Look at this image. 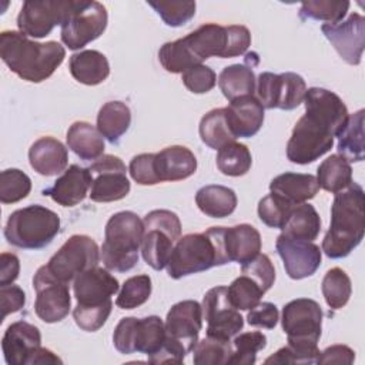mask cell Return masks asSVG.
I'll use <instances>...</instances> for the list:
<instances>
[{"label":"cell","instance_id":"obj_40","mask_svg":"<svg viewBox=\"0 0 365 365\" xmlns=\"http://www.w3.org/2000/svg\"><path fill=\"white\" fill-rule=\"evenodd\" d=\"M348 9L349 1L346 0H309L302 1L299 9V17L302 20L312 19L334 24L345 17Z\"/></svg>","mask_w":365,"mask_h":365},{"label":"cell","instance_id":"obj_45","mask_svg":"<svg viewBox=\"0 0 365 365\" xmlns=\"http://www.w3.org/2000/svg\"><path fill=\"white\" fill-rule=\"evenodd\" d=\"M31 180L19 168H9L0 174V201L13 204L30 194Z\"/></svg>","mask_w":365,"mask_h":365},{"label":"cell","instance_id":"obj_39","mask_svg":"<svg viewBox=\"0 0 365 365\" xmlns=\"http://www.w3.org/2000/svg\"><path fill=\"white\" fill-rule=\"evenodd\" d=\"M321 291L328 307L332 309H339L349 301L352 292L351 279L344 269L338 267L331 268L324 275Z\"/></svg>","mask_w":365,"mask_h":365},{"label":"cell","instance_id":"obj_12","mask_svg":"<svg viewBox=\"0 0 365 365\" xmlns=\"http://www.w3.org/2000/svg\"><path fill=\"white\" fill-rule=\"evenodd\" d=\"M107 21V10L101 3L77 0L74 9L61 24V41L70 50L83 48L104 33Z\"/></svg>","mask_w":365,"mask_h":365},{"label":"cell","instance_id":"obj_38","mask_svg":"<svg viewBox=\"0 0 365 365\" xmlns=\"http://www.w3.org/2000/svg\"><path fill=\"white\" fill-rule=\"evenodd\" d=\"M215 161L222 174L230 177H241L250 171L252 157L245 144L232 141L218 150Z\"/></svg>","mask_w":365,"mask_h":365},{"label":"cell","instance_id":"obj_32","mask_svg":"<svg viewBox=\"0 0 365 365\" xmlns=\"http://www.w3.org/2000/svg\"><path fill=\"white\" fill-rule=\"evenodd\" d=\"M195 204L207 217L225 218L235 211L237 195L225 185H204L195 194Z\"/></svg>","mask_w":365,"mask_h":365},{"label":"cell","instance_id":"obj_22","mask_svg":"<svg viewBox=\"0 0 365 365\" xmlns=\"http://www.w3.org/2000/svg\"><path fill=\"white\" fill-rule=\"evenodd\" d=\"M118 288L117 278H114L107 268L104 269L100 267L81 272L73 281L74 297L80 305H98L107 302Z\"/></svg>","mask_w":365,"mask_h":365},{"label":"cell","instance_id":"obj_36","mask_svg":"<svg viewBox=\"0 0 365 365\" xmlns=\"http://www.w3.org/2000/svg\"><path fill=\"white\" fill-rule=\"evenodd\" d=\"M317 181L319 188L336 194L352 182L351 164L339 154H332L319 164Z\"/></svg>","mask_w":365,"mask_h":365},{"label":"cell","instance_id":"obj_14","mask_svg":"<svg viewBox=\"0 0 365 365\" xmlns=\"http://www.w3.org/2000/svg\"><path fill=\"white\" fill-rule=\"evenodd\" d=\"M77 0H27L17 16L19 31L33 38H43L56 26H61Z\"/></svg>","mask_w":365,"mask_h":365},{"label":"cell","instance_id":"obj_18","mask_svg":"<svg viewBox=\"0 0 365 365\" xmlns=\"http://www.w3.org/2000/svg\"><path fill=\"white\" fill-rule=\"evenodd\" d=\"M165 338L190 354L198 342V334L202 328L201 304L194 299H185L174 304L167 312L164 322Z\"/></svg>","mask_w":365,"mask_h":365},{"label":"cell","instance_id":"obj_3","mask_svg":"<svg viewBox=\"0 0 365 365\" xmlns=\"http://www.w3.org/2000/svg\"><path fill=\"white\" fill-rule=\"evenodd\" d=\"M0 57L20 78L41 83L63 63L66 50L57 41L38 43L21 31L6 30L0 34Z\"/></svg>","mask_w":365,"mask_h":365},{"label":"cell","instance_id":"obj_44","mask_svg":"<svg viewBox=\"0 0 365 365\" xmlns=\"http://www.w3.org/2000/svg\"><path fill=\"white\" fill-rule=\"evenodd\" d=\"M151 288V278L148 275L141 274L130 277L124 281L115 299V305L121 309H134L148 301Z\"/></svg>","mask_w":365,"mask_h":365},{"label":"cell","instance_id":"obj_46","mask_svg":"<svg viewBox=\"0 0 365 365\" xmlns=\"http://www.w3.org/2000/svg\"><path fill=\"white\" fill-rule=\"evenodd\" d=\"M294 207V204L271 192L258 202V217L267 227L281 230Z\"/></svg>","mask_w":365,"mask_h":365},{"label":"cell","instance_id":"obj_25","mask_svg":"<svg viewBox=\"0 0 365 365\" xmlns=\"http://www.w3.org/2000/svg\"><path fill=\"white\" fill-rule=\"evenodd\" d=\"M154 167L160 182L180 181L195 173L197 158L194 153L184 145H170L155 153Z\"/></svg>","mask_w":365,"mask_h":365},{"label":"cell","instance_id":"obj_7","mask_svg":"<svg viewBox=\"0 0 365 365\" xmlns=\"http://www.w3.org/2000/svg\"><path fill=\"white\" fill-rule=\"evenodd\" d=\"M144 234L143 220L133 211H120L110 217L104 230L100 258L108 271L127 272L138 262Z\"/></svg>","mask_w":365,"mask_h":365},{"label":"cell","instance_id":"obj_31","mask_svg":"<svg viewBox=\"0 0 365 365\" xmlns=\"http://www.w3.org/2000/svg\"><path fill=\"white\" fill-rule=\"evenodd\" d=\"M67 147L81 160L91 161L104 155V137L87 121H76L67 131Z\"/></svg>","mask_w":365,"mask_h":365},{"label":"cell","instance_id":"obj_42","mask_svg":"<svg viewBox=\"0 0 365 365\" xmlns=\"http://www.w3.org/2000/svg\"><path fill=\"white\" fill-rule=\"evenodd\" d=\"M192 361L195 365H221L228 364L232 352L231 341L205 336L192 348Z\"/></svg>","mask_w":365,"mask_h":365},{"label":"cell","instance_id":"obj_6","mask_svg":"<svg viewBox=\"0 0 365 365\" xmlns=\"http://www.w3.org/2000/svg\"><path fill=\"white\" fill-rule=\"evenodd\" d=\"M178 40L191 64L198 66L210 57L231 58L245 54L251 44V34L245 26L207 23Z\"/></svg>","mask_w":365,"mask_h":365},{"label":"cell","instance_id":"obj_5","mask_svg":"<svg viewBox=\"0 0 365 365\" xmlns=\"http://www.w3.org/2000/svg\"><path fill=\"white\" fill-rule=\"evenodd\" d=\"M224 227H211L205 232L187 234L175 242L167 264L168 277H182L228 264L222 242Z\"/></svg>","mask_w":365,"mask_h":365},{"label":"cell","instance_id":"obj_1","mask_svg":"<svg viewBox=\"0 0 365 365\" xmlns=\"http://www.w3.org/2000/svg\"><path fill=\"white\" fill-rule=\"evenodd\" d=\"M305 114L294 125L287 143V158L294 164H309L328 153L334 137L348 120L345 103L327 88H308L304 97Z\"/></svg>","mask_w":365,"mask_h":365},{"label":"cell","instance_id":"obj_49","mask_svg":"<svg viewBox=\"0 0 365 365\" xmlns=\"http://www.w3.org/2000/svg\"><path fill=\"white\" fill-rule=\"evenodd\" d=\"M241 272L252 278L264 292H267L275 281V268L267 254H258L251 261L242 264Z\"/></svg>","mask_w":365,"mask_h":365},{"label":"cell","instance_id":"obj_55","mask_svg":"<svg viewBox=\"0 0 365 365\" xmlns=\"http://www.w3.org/2000/svg\"><path fill=\"white\" fill-rule=\"evenodd\" d=\"M20 272V261L14 254L3 252L0 255V287L13 284Z\"/></svg>","mask_w":365,"mask_h":365},{"label":"cell","instance_id":"obj_29","mask_svg":"<svg viewBox=\"0 0 365 365\" xmlns=\"http://www.w3.org/2000/svg\"><path fill=\"white\" fill-rule=\"evenodd\" d=\"M251 53L245 54L244 64H231L224 67L218 76V86L228 101L244 96H254L257 78L252 70Z\"/></svg>","mask_w":365,"mask_h":365},{"label":"cell","instance_id":"obj_41","mask_svg":"<svg viewBox=\"0 0 365 365\" xmlns=\"http://www.w3.org/2000/svg\"><path fill=\"white\" fill-rule=\"evenodd\" d=\"M267 346V336L259 331L237 334L232 341V352L228 364L252 365L257 361V352Z\"/></svg>","mask_w":365,"mask_h":365},{"label":"cell","instance_id":"obj_43","mask_svg":"<svg viewBox=\"0 0 365 365\" xmlns=\"http://www.w3.org/2000/svg\"><path fill=\"white\" fill-rule=\"evenodd\" d=\"M228 288V298L234 308L238 311H250L261 302V297L265 294L262 288L248 275H240Z\"/></svg>","mask_w":365,"mask_h":365},{"label":"cell","instance_id":"obj_17","mask_svg":"<svg viewBox=\"0 0 365 365\" xmlns=\"http://www.w3.org/2000/svg\"><path fill=\"white\" fill-rule=\"evenodd\" d=\"M33 288L36 291L34 311L41 321L54 324L68 315L71 308L68 284L53 277L46 265L40 267L34 274Z\"/></svg>","mask_w":365,"mask_h":365},{"label":"cell","instance_id":"obj_23","mask_svg":"<svg viewBox=\"0 0 365 365\" xmlns=\"http://www.w3.org/2000/svg\"><path fill=\"white\" fill-rule=\"evenodd\" d=\"M93 177L88 168L71 164L51 187L43 190V194L63 207H74L80 204L90 192Z\"/></svg>","mask_w":365,"mask_h":365},{"label":"cell","instance_id":"obj_48","mask_svg":"<svg viewBox=\"0 0 365 365\" xmlns=\"http://www.w3.org/2000/svg\"><path fill=\"white\" fill-rule=\"evenodd\" d=\"M113 309L111 299L98 305H80L73 309V318L77 327L87 332L98 331L108 319Z\"/></svg>","mask_w":365,"mask_h":365},{"label":"cell","instance_id":"obj_50","mask_svg":"<svg viewBox=\"0 0 365 365\" xmlns=\"http://www.w3.org/2000/svg\"><path fill=\"white\" fill-rule=\"evenodd\" d=\"M182 83L191 93L204 94L214 88L217 76L211 67L198 64L182 73Z\"/></svg>","mask_w":365,"mask_h":365},{"label":"cell","instance_id":"obj_16","mask_svg":"<svg viewBox=\"0 0 365 365\" xmlns=\"http://www.w3.org/2000/svg\"><path fill=\"white\" fill-rule=\"evenodd\" d=\"M202 319L207 321V336L230 341L244 327V318L228 298V288L224 285L207 291L201 304Z\"/></svg>","mask_w":365,"mask_h":365},{"label":"cell","instance_id":"obj_4","mask_svg":"<svg viewBox=\"0 0 365 365\" xmlns=\"http://www.w3.org/2000/svg\"><path fill=\"white\" fill-rule=\"evenodd\" d=\"M364 190L351 182L334 197L331 224L322 240V251L332 259L348 257L362 241L365 231Z\"/></svg>","mask_w":365,"mask_h":365},{"label":"cell","instance_id":"obj_21","mask_svg":"<svg viewBox=\"0 0 365 365\" xmlns=\"http://www.w3.org/2000/svg\"><path fill=\"white\" fill-rule=\"evenodd\" d=\"M41 348V334L38 328L26 321H16L7 327L1 351L7 365H33Z\"/></svg>","mask_w":365,"mask_h":365},{"label":"cell","instance_id":"obj_53","mask_svg":"<svg viewBox=\"0 0 365 365\" xmlns=\"http://www.w3.org/2000/svg\"><path fill=\"white\" fill-rule=\"evenodd\" d=\"M0 299H1V309H3V315H1V321H3L9 314L17 312L24 307L26 294L20 287L10 284V285L0 287Z\"/></svg>","mask_w":365,"mask_h":365},{"label":"cell","instance_id":"obj_47","mask_svg":"<svg viewBox=\"0 0 365 365\" xmlns=\"http://www.w3.org/2000/svg\"><path fill=\"white\" fill-rule=\"evenodd\" d=\"M170 27H181L195 14V1H147Z\"/></svg>","mask_w":365,"mask_h":365},{"label":"cell","instance_id":"obj_51","mask_svg":"<svg viewBox=\"0 0 365 365\" xmlns=\"http://www.w3.org/2000/svg\"><path fill=\"white\" fill-rule=\"evenodd\" d=\"M154 155L155 153H144L131 158L128 165V173L137 184L155 185L160 182L155 174Z\"/></svg>","mask_w":365,"mask_h":365},{"label":"cell","instance_id":"obj_54","mask_svg":"<svg viewBox=\"0 0 365 365\" xmlns=\"http://www.w3.org/2000/svg\"><path fill=\"white\" fill-rule=\"evenodd\" d=\"M355 361V352L346 345H332L318 354L315 364H346L351 365Z\"/></svg>","mask_w":365,"mask_h":365},{"label":"cell","instance_id":"obj_35","mask_svg":"<svg viewBox=\"0 0 365 365\" xmlns=\"http://www.w3.org/2000/svg\"><path fill=\"white\" fill-rule=\"evenodd\" d=\"M281 234L304 241H314L321 231V218L315 207L302 202L292 208L288 220L281 228Z\"/></svg>","mask_w":365,"mask_h":365},{"label":"cell","instance_id":"obj_11","mask_svg":"<svg viewBox=\"0 0 365 365\" xmlns=\"http://www.w3.org/2000/svg\"><path fill=\"white\" fill-rule=\"evenodd\" d=\"M100 250L88 235H71L46 264L47 269L58 281L70 284L81 272L97 267Z\"/></svg>","mask_w":365,"mask_h":365},{"label":"cell","instance_id":"obj_10","mask_svg":"<svg viewBox=\"0 0 365 365\" xmlns=\"http://www.w3.org/2000/svg\"><path fill=\"white\" fill-rule=\"evenodd\" d=\"M165 341V327L160 317L145 318L125 317L117 324L113 334V344L120 354H145L153 356Z\"/></svg>","mask_w":365,"mask_h":365},{"label":"cell","instance_id":"obj_2","mask_svg":"<svg viewBox=\"0 0 365 365\" xmlns=\"http://www.w3.org/2000/svg\"><path fill=\"white\" fill-rule=\"evenodd\" d=\"M281 325L288 345L268 358L272 364H315L322 329V309L309 298H297L282 308Z\"/></svg>","mask_w":365,"mask_h":365},{"label":"cell","instance_id":"obj_15","mask_svg":"<svg viewBox=\"0 0 365 365\" xmlns=\"http://www.w3.org/2000/svg\"><path fill=\"white\" fill-rule=\"evenodd\" d=\"M87 168L93 177L88 192L91 201L113 202L123 200L130 192L127 168L120 157L104 154Z\"/></svg>","mask_w":365,"mask_h":365},{"label":"cell","instance_id":"obj_26","mask_svg":"<svg viewBox=\"0 0 365 365\" xmlns=\"http://www.w3.org/2000/svg\"><path fill=\"white\" fill-rule=\"evenodd\" d=\"M29 161L37 174L51 177L66 171L68 153L61 141L53 137H41L31 144Z\"/></svg>","mask_w":365,"mask_h":365},{"label":"cell","instance_id":"obj_27","mask_svg":"<svg viewBox=\"0 0 365 365\" xmlns=\"http://www.w3.org/2000/svg\"><path fill=\"white\" fill-rule=\"evenodd\" d=\"M222 242L228 261L241 265L255 258L261 251V235L250 224L224 227Z\"/></svg>","mask_w":365,"mask_h":365},{"label":"cell","instance_id":"obj_33","mask_svg":"<svg viewBox=\"0 0 365 365\" xmlns=\"http://www.w3.org/2000/svg\"><path fill=\"white\" fill-rule=\"evenodd\" d=\"M130 124L131 111L123 101H108L103 104L97 114V130L111 144L118 143L127 133Z\"/></svg>","mask_w":365,"mask_h":365},{"label":"cell","instance_id":"obj_52","mask_svg":"<svg viewBox=\"0 0 365 365\" xmlns=\"http://www.w3.org/2000/svg\"><path fill=\"white\" fill-rule=\"evenodd\" d=\"M278 319H279V312L277 305L272 302H259L252 309H250L247 315V322L251 327L267 328V329L275 328Z\"/></svg>","mask_w":365,"mask_h":365},{"label":"cell","instance_id":"obj_13","mask_svg":"<svg viewBox=\"0 0 365 365\" xmlns=\"http://www.w3.org/2000/svg\"><path fill=\"white\" fill-rule=\"evenodd\" d=\"M305 93V80L299 74L291 71L281 74L264 71L258 76L255 84L257 100L264 108L269 110H294L304 103Z\"/></svg>","mask_w":365,"mask_h":365},{"label":"cell","instance_id":"obj_20","mask_svg":"<svg viewBox=\"0 0 365 365\" xmlns=\"http://www.w3.org/2000/svg\"><path fill=\"white\" fill-rule=\"evenodd\" d=\"M275 250L291 279L308 278L314 275L321 265V250L312 241L295 240L279 234L275 242Z\"/></svg>","mask_w":365,"mask_h":365},{"label":"cell","instance_id":"obj_30","mask_svg":"<svg viewBox=\"0 0 365 365\" xmlns=\"http://www.w3.org/2000/svg\"><path fill=\"white\" fill-rule=\"evenodd\" d=\"M68 68L74 80L86 86H97L110 74L107 57L97 50H83L70 57Z\"/></svg>","mask_w":365,"mask_h":365},{"label":"cell","instance_id":"obj_37","mask_svg":"<svg viewBox=\"0 0 365 365\" xmlns=\"http://www.w3.org/2000/svg\"><path fill=\"white\" fill-rule=\"evenodd\" d=\"M198 133L201 141L212 150H220L228 143L235 141V137L227 121L225 107L208 111L200 121Z\"/></svg>","mask_w":365,"mask_h":365},{"label":"cell","instance_id":"obj_34","mask_svg":"<svg viewBox=\"0 0 365 365\" xmlns=\"http://www.w3.org/2000/svg\"><path fill=\"white\" fill-rule=\"evenodd\" d=\"M364 115L365 111L361 108L356 113L348 115V120L339 131L336 150L341 157L348 163H359L365 157L364 148Z\"/></svg>","mask_w":365,"mask_h":365},{"label":"cell","instance_id":"obj_9","mask_svg":"<svg viewBox=\"0 0 365 365\" xmlns=\"http://www.w3.org/2000/svg\"><path fill=\"white\" fill-rule=\"evenodd\" d=\"M141 255L155 271L167 267L173 248L181 235V221L170 210H153L144 220Z\"/></svg>","mask_w":365,"mask_h":365},{"label":"cell","instance_id":"obj_28","mask_svg":"<svg viewBox=\"0 0 365 365\" xmlns=\"http://www.w3.org/2000/svg\"><path fill=\"white\" fill-rule=\"evenodd\" d=\"M319 190L317 177L312 174L284 173L272 178L269 182V191L279 195L285 201L298 205L317 195Z\"/></svg>","mask_w":365,"mask_h":365},{"label":"cell","instance_id":"obj_8","mask_svg":"<svg viewBox=\"0 0 365 365\" xmlns=\"http://www.w3.org/2000/svg\"><path fill=\"white\" fill-rule=\"evenodd\" d=\"M60 231V217L47 207L34 204L10 214L4 237L9 244L23 250H41L51 244Z\"/></svg>","mask_w":365,"mask_h":365},{"label":"cell","instance_id":"obj_19","mask_svg":"<svg viewBox=\"0 0 365 365\" xmlns=\"http://www.w3.org/2000/svg\"><path fill=\"white\" fill-rule=\"evenodd\" d=\"M322 34L331 41L342 60L351 66L361 63L365 47V19L359 13H352L346 20L321 26Z\"/></svg>","mask_w":365,"mask_h":365},{"label":"cell","instance_id":"obj_24","mask_svg":"<svg viewBox=\"0 0 365 365\" xmlns=\"http://www.w3.org/2000/svg\"><path fill=\"white\" fill-rule=\"evenodd\" d=\"M225 115L235 138H250L262 127L264 107L255 96H244L230 101Z\"/></svg>","mask_w":365,"mask_h":365}]
</instances>
